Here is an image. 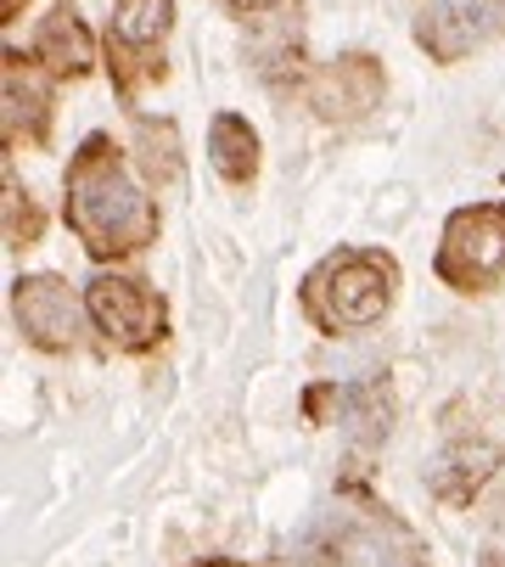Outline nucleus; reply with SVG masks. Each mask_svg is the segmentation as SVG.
Masks as SVG:
<instances>
[{"label":"nucleus","instance_id":"39448f33","mask_svg":"<svg viewBox=\"0 0 505 567\" xmlns=\"http://www.w3.org/2000/svg\"><path fill=\"white\" fill-rule=\"evenodd\" d=\"M18 320L40 343H62L73 332V303H68V292L56 281H29L18 292Z\"/></svg>","mask_w":505,"mask_h":567},{"label":"nucleus","instance_id":"f257e3e1","mask_svg":"<svg viewBox=\"0 0 505 567\" xmlns=\"http://www.w3.org/2000/svg\"><path fill=\"white\" fill-rule=\"evenodd\" d=\"M73 225L91 236V248H135L152 230V214L113 169H84L73 197Z\"/></svg>","mask_w":505,"mask_h":567},{"label":"nucleus","instance_id":"423d86ee","mask_svg":"<svg viewBox=\"0 0 505 567\" xmlns=\"http://www.w3.org/2000/svg\"><path fill=\"white\" fill-rule=\"evenodd\" d=\"M168 23V0H118V29L130 40H152Z\"/></svg>","mask_w":505,"mask_h":567},{"label":"nucleus","instance_id":"0eeeda50","mask_svg":"<svg viewBox=\"0 0 505 567\" xmlns=\"http://www.w3.org/2000/svg\"><path fill=\"white\" fill-rule=\"evenodd\" d=\"M230 7H265V0H230Z\"/></svg>","mask_w":505,"mask_h":567},{"label":"nucleus","instance_id":"7ed1b4c3","mask_svg":"<svg viewBox=\"0 0 505 567\" xmlns=\"http://www.w3.org/2000/svg\"><path fill=\"white\" fill-rule=\"evenodd\" d=\"M91 315L102 320V332L118 338V343H146L152 327H157V303L135 281H118V276L91 287Z\"/></svg>","mask_w":505,"mask_h":567},{"label":"nucleus","instance_id":"f03ea898","mask_svg":"<svg viewBox=\"0 0 505 567\" xmlns=\"http://www.w3.org/2000/svg\"><path fill=\"white\" fill-rule=\"evenodd\" d=\"M331 287H320L326 292V320L331 327H371V320L388 309V265H377V259H343L331 276H326Z\"/></svg>","mask_w":505,"mask_h":567},{"label":"nucleus","instance_id":"20e7f679","mask_svg":"<svg viewBox=\"0 0 505 567\" xmlns=\"http://www.w3.org/2000/svg\"><path fill=\"white\" fill-rule=\"evenodd\" d=\"M343 567H415V545L393 523H365L343 539Z\"/></svg>","mask_w":505,"mask_h":567}]
</instances>
